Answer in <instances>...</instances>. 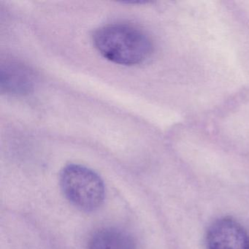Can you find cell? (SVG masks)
I'll list each match as a JSON object with an SVG mask.
<instances>
[{"instance_id":"4","label":"cell","mask_w":249,"mask_h":249,"mask_svg":"<svg viewBox=\"0 0 249 249\" xmlns=\"http://www.w3.org/2000/svg\"><path fill=\"white\" fill-rule=\"evenodd\" d=\"M33 87V75L26 67L7 63L1 68V89L8 94H23Z\"/></svg>"},{"instance_id":"3","label":"cell","mask_w":249,"mask_h":249,"mask_svg":"<svg viewBox=\"0 0 249 249\" xmlns=\"http://www.w3.org/2000/svg\"><path fill=\"white\" fill-rule=\"evenodd\" d=\"M205 245L206 249H249V235L235 219L223 217L210 226Z\"/></svg>"},{"instance_id":"5","label":"cell","mask_w":249,"mask_h":249,"mask_svg":"<svg viewBox=\"0 0 249 249\" xmlns=\"http://www.w3.org/2000/svg\"><path fill=\"white\" fill-rule=\"evenodd\" d=\"M87 249H137V243L127 231L116 227H105L93 233Z\"/></svg>"},{"instance_id":"1","label":"cell","mask_w":249,"mask_h":249,"mask_svg":"<svg viewBox=\"0 0 249 249\" xmlns=\"http://www.w3.org/2000/svg\"><path fill=\"white\" fill-rule=\"evenodd\" d=\"M93 44L107 60L125 66L145 62L152 54L153 43L145 32L127 24L103 26L94 32Z\"/></svg>"},{"instance_id":"2","label":"cell","mask_w":249,"mask_h":249,"mask_svg":"<svg viewBox=\"0 0 249 249\" xmlns=\"http://www.w3.org/2000/svg\"><path fill=\"white\" fill-rule=\"evenodd\" d=\"M60 186L65 197L81 211L92 212L104 202L106 188L103 179L85 166H65L61 172Z\"/></svg>"}]
</instances>
